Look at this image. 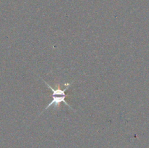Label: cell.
<instances>
[{
    "label": "cell",
    "instance_id": "obj_1",
    "mask_svg": "<svg viewBox=\"0 0 149 148\" xmlns=\"http://www.w3.org/2000/svg\"><path fill=\"white\" fill-rule=\"evenodd\" d=\"M42 81H43L44 82L47 84V86L48 88H49L51 90H52V100L50 102V103H49V104H48V105L47 106V107H45L43 110H42V112L40 113V114H42V113H43L45 110H47V109L49 108V107H50L51 106H53V110L58 109L60 107H61V104L62 102H63L65 105L68 106L70 108L72 109L74 111H75V110H74V109H73L72 107H71V106L68 104V103H67L66 101L65 100V97H66V95H65V91H66L68 88H69L70 86L71 85V84H72V83H66V84H65L66 87H65L64 89H60L59 84H58V89H54L52 88V87H51V86L49 85V84H48L47 82H46L45 80L42 79Z\"/></svg>",
    "mask_w": 149,
    "mask_h": 148
}]
</instances>
